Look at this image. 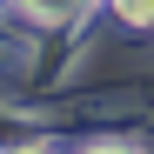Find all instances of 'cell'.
Returning <instances> with one entry per match:
<instances>
[{"label":"cell","mask_w":154,"mask_h":154,"mask_svg":"<svg viewBox=\"0 0 154 154\" xmlns=\"http://www.w3.org/2000/svg\"><path fill=\"white\" fill-rule=\"evenodd\" d=\"M20 7H27V14H40V20H60L74 0H20Z\"/></svg>","instance_id":"1"},{"label":"cell","mask_w":154,"mask_h":154,"mask_svg":"<svg viewBox=\"0 0 154 154\" xmlns=\"http://www.w3.org/2000/svg\"><path fill=\"white\" fill-rule=\"evenodd\" d=\"M114 7H121L127 20H141V27H154V0H114Z\"/></svg>","instance_id":"2"},{"label":"cell","mask_w":154,"mask_h":154,"mask_svg":"<svg viewBox=\"0 0 154 154\" xmlns=\"http://www.w3.org/2000/svg\"><path fill=\"white\" fill-rule=\"evenodd\" d=\"M94 154H127V147H94Z\"/></svg>","instance_id":"3"},{"label":"cell","mask_w":154,"mask_h":154,"mask_svg":"<svg viewBox=\"0 0 154 154\" xmlns=\"http://www.w3.org/2000/svg\"><path fill=\"white\" fill-rule=\"evenodd\" d=\"M20 154H47V147H20Z\"/></svg>","instance_id":"4"}]
</instances>
